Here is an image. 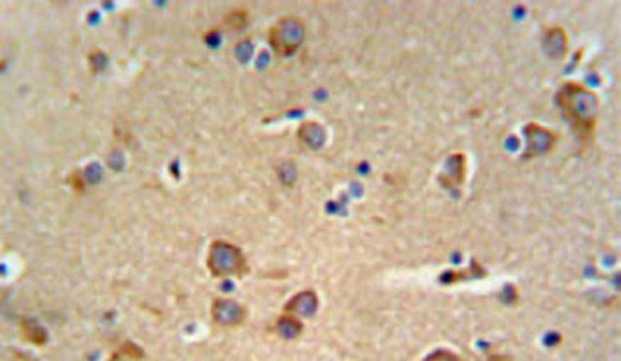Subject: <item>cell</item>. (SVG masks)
<instances>
[{
	"label": "cell",
	"mask_w": 621,
	"mask_h": 361,
	"mask_svg": "<svg viewBox=\"0 0 621 361\" xmlns=\"http://www.w3.org/2000/svg\"><path fill=\"white\" fill-rule=\"evenodd\" d=\"M305 28L297 16H284L269 31V42L280 55H291L304 42Z\"/></svg>",
	"instance_id": "obj_3"
},
{
	"label": "cell",
	"mask_w": 621,
	"mask_h": 361,
	"mask_svg": "<svg viewBox=\"0 0 621 361\" xmlns=\"http://www.w3.org/2000/svg\"><path fill=\"white\" fill-rule=\"evenodd\" d=\"M21 329H22V334H24V336L28 338L31 343H36V345H44L45 341H47V333H45L44 327H42L40 323H36L35 320H29V318H25V320L21 323Z\"/></svg>",
	"instance_id": "obj_9"
},
{
	"label": "cell",
	"mask_w": 621,
	"mask_h": 361,
	"mask_svg": "<svg viewBox=\"0 0 621 361\" xmlns=\"http://www.w3.org/2000/svg\"><path fill=\"white\" fill-rule=\"evenodd\" d=\"M212 316L222 327H235L244 321L246 309L235 300H215L212 307Z\"/></svg>",
	"instance_id": "obj_4"
},
{
	"label": "cell",
	"mask_w": 621,
	"mask_h": 361,
	"mask_svg": "<svg viewBox=\"0 0 621 361\" xmlns=\"http://www.w3.org/2000/svg\"><path fill=\"white\" fill-rule=\"evenodd\" d=\"M208 269L213 277H229V275H244L246 260L242 251L237 246L224 241H215L208 251Z\"/></svg>",
	"instance_id": "obj_2"
},
{
	"label": "cell",
	"mask_w": 621,
	"mask_h": 361,
	"mask_svg": "<svg viewBox=\"0 0 621 361\" xmlns=\"http://www.w3.org/2000/svg\"><path fill=\"white\" fill-rule=\"evenodd\" d=\"M425 361H461V360H459L455 354L448 353V350H439V353L432 354V356Z\"/></svg>",
	"instance_id": "obj_14"
},
{
	"label": "cell",
	"mask_w": 621,
	"mask_h": 361,
	"mask_svg": "<svg viewBox=\"0 0 621 361\" xmlns=\"http://www.w3.org/2000/svg\"><path fill=\"white\" fill-rule=\"evenodd\" d=\"M318 309V298L314 291H302L300 294L293 298L287 304L289 313L297 314V316H313Z\"/></svg>",
	"instance_id": "obj_6"
},
{
	"label": "cell",
	"mask_w": 621,
	"mask_h": 361,
	"mask_svg": "<svg viewBox=\"0 0 621 361\" xmlns=\"http://www.w3.org/2000/svg\"><path fill=\"white\" fill-rule=\"evenodd\" d=\"M488 361H509V357H504V356H491Z\"/></svg>",
	"instance_id": "obj_15"
},
{
	"label": "cell",
	"mask_w": 621,
	"mask_h": 361,
	"mask_svg": "<svg viewBox=\"0 0 621 361\" xmlns=\"http://www.w3.org/2000/svg\"><path fill=\"white\" fill-rule=\"evenodd\" d=\"M298 137L309 149H320L321 144L325 143V139H327V134H325V129L321 125L304 123L298 130Z\"/></svg>",
	"instance_id": "obj_8"
},
{
	"label": "cell",
	"mask_w": 621,
	"mask_h": 361,
	"mask_svg": "<svg viewBox=\"0 0 621 361\" xmlns=\"http://www.w3.org/2000/svg\"><path fill=\"white\" fill-rule=\"evenodd\" d=\"M557 101L565 120L573 125V129L581 139L593 136L598 116H600V100L593 91L583 85L565 84L558 91Z\"/></svg>",
	"instance_id": "obj_1"
},
{
	"label": "cell",
	"mask_w": 621,
	"mask_h": 361,
	"mask_svg": "<svg viewBox=\"0 0 621 361\" xmlns=\"http://www.w3.org/2000/svg\"><path fill=\"white\" fill-rule=\"evenodd\" d=\"M525 137H528V152H525L528 157L547 152L554 143V134L547 129H542L538 125L525 127Z\"/></svg>",
	"instance_id": "obj_5"
},
{
	"label": "cell",
	"mask_w": 621,
	"mask_h": 361,
	"mask_svg": "<svg viewBox=\"0 0 621 361\" xmlns=\"http://www.w3.org/2000/svg\"><path fill=\"white\" fill-rule=\"evenodd\" d=\"M297 179V168H295L293 163H284L280 166V180L285 185H291L293 180Z\"/></svg>",
	"instance_id": "obj_12"
},
{
	"label": "cell",
	"mask_w": 621,
	"mask_h": 361,
	"mask_svg": "<svg viewBox=\"0 0 621 361\" xmlns=\"http://www.w3.org/2000/svg\"><path fill=\"white\" fill-rule=\"evenodd\" d=\"M544 49L545 52L549 55L551 58H562L565 55V49H567V38H565V33L560 28H553L545 33L544 38Z\"/></svg>",
	"instance_id": "obj_7"
},
{
	"label": "cell",
	"mask_w": 621,
	"mask_h": 361,
	"mask_svg": "<svg viewBox=\"0 0 621 361\" xmlns=\"http://www.w3.org/2000/svg\"><path fill=\"white\" fill-rule=\"evenodd\" d=\"M277 327L280 336L289 338V340H291V338H297L302 331V323L293 316H282L280 320H278Z\"/></svg>",
	"instance_id": "obj_10"
},
{
	"label": "cell",
	"mask_w": 621,
	"mask_h": 361,
	"mask_svg": "<svg viewBox=\"0 0 621 361\" xmlns=\"http://www.w3.org/2000/svg\"><path fill=\"white\" fill-rule=\"evenodd\" d=\"M89 62H91V67H93V71H101V69H105V65H107V55H105V52H101V51H94V52H91V58H89Z\"/></svg>",
	"instance_id": "obj_13"
},
{
	"label": "cell",
	"mask_w": 621,
	"mask_h": 361,
	"mask_svg": "<svg viewBox=\"0 0 621 361\" xmlns=\"http://www.w3.org/2000/svg\"><path fill=\"white\" fill-rule=\"evenodd\" d=\"M224 22L228 28L233 29V31H241V29L246 28V24H248V11H244V9H233V11H229L228 15H226Z\"/></svg>",
	"instance_id": "obj_11"
}]
</instances>
